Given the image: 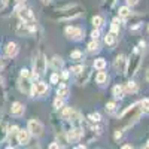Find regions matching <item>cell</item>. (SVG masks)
Wrapping results in <instances>:
<instances>
[{
    "mask_svg": "<svg viewBox=\"0 0 149 149\" xmlns=\"http://www.w3.org/2000/svg\"><path fill=\"white\" fill-rule=\"evenodd\" d=\"M140 113H142V109L139 107V103H134V104L128 106L125 110L122 112V115H121L119 119L122 122H125V128H128V127L133 125L134 122H137Z\"/></svg>",
    "mask_w": 149,
    "mask_h": 149,
    "instance_id": "1",
    "label": "cell"
},
{
    "mask_svg": "<svg viewBox=\"0 0 149 149\" xmlns=\"http://www.w3.org/2000/svg\"><path fill=\"white\" fill-rule=\"evenodd\" d=\"M84 12V9L78 5H73V6H67L64 9H60L57 10V14L54 15V19L57 21H67V19H72V18H76L79 17Z\"/></svg>",
    "mask_w": 149,
    "mask_h": 149,
    "instance_id": "2",
    "label": "cell"
},
{
    "mask_svg": "<svg viewBox=\"0 0 149 149\" xmlns=\"http://www.w3.org/2000/svg\"><path fill=\"white\" fill-rule=\"evenodd\" d=\"M140 58H142V52L139 48H136L131 57L127 60V70L125 73L128 74V76H133V74H136V72H137L139 66H140Z\"/></svg>",
    "mask_w": 149,
    "mask_h": 149,
    "instance_id": "3",
    "label": "cell"
},
{
    "mask_svg": "<svg viewBox=\"0 0 149 149\" xmlns=\"http://www.w3.org/2000/svg\"><path fill=\"white\" fill-rule=\"evenodd\" d=\"M46 66H48V60L45 57V54H37L36 58H34V63H33V74L34 78L37 76H42L46 70Z\"/></svg>",
    "mask_w": 149,
    "mask_h": 149,
    "instance_id": "4",
    "label": "cell"
},
{
    "mask_svg": "<svg viewBox=\"0 0 149 149\" xmlns=\"http://www.w3.org/2000/svg\"><path fill=\"white\" fill-rule=\"evenodd\" d=\"M15 12H17V15L19 17L21 21H24V22H36L31 9H29L26 6H18V8H15Z\"/></svg>",
    "mask_w": 149,
    "mask_h": 149,
    "instance_id": "5",
    "label": "cell"
},
{
    "mask_svg": "<svg viewBox=\"0 0 149 149\" xmlns=\"http://www.w3.org/2000/svg\"><path fill=\"white\" fill-rule=\"evenodd\" d=\"M27 130L30 131L31 136H34V137H40V136L43 134V125H42V122H39L37 119H30L29 121Z\"/></svg>",
    "mask_w": 149,
    "mask_h": 149,
    "instance_id": "6",
    "label": "cell"
},
{
    "mask_svg": "<svg viewBox=\"0 0 149 149\" xmlns=\"http://www.w3.org/2000/svg\"><path fill=\"white\" fill-rule=\"evenodd\" d=\"M34 30H36L34 22H24V21H21V22L18 24V27L15 29V31H17L18 36H29V34H31Z\"/></svg>",
    "mask_w": 149,
    "mask_h": 149,
    "instance_id": "7",
    "label": "cell"
},
{
    "mask_svg": "<svg viewBox=\"0 0 149 149\" xmlns=\"http://www.w3.org/2000/svg\"><path fill=\"white\" fill-rule=\"evenodd\" d=\"M48 91V85L45 84V82H36V84H33L31 85V95L33 97H40V95H43L45 93Z\"/></svg>",
    "mask_w": 149,
    "mask_h": 149,
    "instance_id": "8",
    "label": "cell"
},
{
    "mask_svg": "<svg viewBox=\"0 0 149 149\" xmlns=\"http://www.w3.org/2000/svg\"><path fill=\"white\" fill-rule=\"evenodd\" d=\"M31 82H30V78H24L21 76L19 81H18V90L22 93V94H30L31 93Z\"/></svg>",
    "mask_w": 149,
    "mask_h": 149,
    "instance_id": "9",
    "label": "cell"
},
{
    "mask_svg": "<svg viewBox=\"0 0 149 149\" xmlns=\"http://www.w3.org/2000/svg\"><path fill=\"white\" fill-rule=\"evenodd\" d=\"M90 74H91L90 69L84 66L82 70L78 73V76H76V84L78 85H85L86 82H88V79H90Z\"/></svg>",
    "mask_w": 149,
    "mask_h": 149,
    "instance_id": "10",
    "label": "cell"
},
{
    "mask_svg": "<svg viewBox=\"0 0 149 149\" xmlns=\"http://www.w3.org/2000/svg\"><path fill=\"white\" fill-rule=\"evenodd\" d=\"M24 112H26V106H24L22 103H19V102H14V103H12V106H10V115L12 116L19 118V116L24 115Z\"/></svg>",
    "mask_w": 149,
    "mask_h": 149,
    "instance_id": "11",
    "label": "cell"
},
{
    "mask_svg": "<svg viewBox=\"0 0 149 149\" xmlns=\"http://www.w3.org/2000/svg\"><path fill=\"white\" fill-rule=\"evenodd\" d=\"M64 33L70 37V39H73V40H81L82 39V30L81 29H78V27H66V30H64Z\"/></svg>",
    "mask_w": 149,
    "mask_h": 149,
    "instance_id": "12",
    "label": "cell"
},
{
    "mask_svg": "<svg viewBox=\"0 0 149 149\" xmlns=\"http://www.w3.org/2000/svg\"><path fill=\"white\" fill-rule=\"evenodd\" d=\"M18 52H19V46H18L15 42H9V43L6 45V48H5V54H6V57H9V58L17 57Z\"/></svg>",
    "mask_w": 149,
    "mask_h": 149,
    "instance_id": "13",
    "label": "cell"
},
{
    "mask_svg": "<svg viewBox=\"0 0 149 149\" xmlns=\"http://www.w3.org/2000/svg\"><path fill=\"white\" fill-rule=\"evenodd\" d=\"M30 131L29 130H18V134H17V142L19 143V145H27L29 143V140H30Z\"/></svg>",
    "mask_w": 149,
    "mask_h": 149,
    "instance_id": "14",
    "label": "cell"
},
{
    "mask_svg": "<svg viewBox=\"0 0 149 149\" xmlns=\"http://www.w3.org/2000/svg\"><path fill=\"white\" fill-rule=\"evenodd\" d=\"M115 69L122 72V73H125V70H127V60H125V57H124L122 54H119L116 57V60H115Z\"/></svg>",
    "mask_w": 149,
    "mask_h": 149,
    "instance_id": "15",
    "label": "cell"
},
{
    "mask_svg": "<svg viewBox=\"0 0 149 149\" xmlns=\"http://www.w3.org/2000/svg\"><path fill=\"white\" fill-rule=\"evenodd\" d=\"M82 136H84V131H82V130L73 128V130L67 131V140H69V142H78Z\"/></svg>",
    "mask_w": 149,
    "mask_h": 149,
    "instance_id": "16",
    "label": "cell"
},
{
    "mask_svg": "<svg viewBox=\"0 0 149 149\" xmlns=\"http://www.w3.org/2000/svg\"><path fill=\"white\" fill-rule=\"evenodd\" d=\"M104 43H106V45H109V46L115 45V43H116V33L109 31V33L106 34V37H104Z\"/></svg>",
    "mask_w": 149,
    "mask_h": 149,
    "instance_id": "17",
    "label": "cell"
},
{
    "mask_svg": "<svg viewBox=\"0 0 149 149\" xmlns=\"http://www.w3.org/2000/svg\"><path fill=\"white\" fill-rule=\"evenodd\" d=\"M113 97L115 98H122L124 97V94H125V88L124 86H121V85H116V86H113Z\"/></svg>",
    "mask_w": 149,
    "mask_h": 149,
    "instance_id": "18",
    "label": "cell"
},
{
    "mask_svg": "<svg viewBox=\"0 0 149 149\" xmlns=\"http://www.w3.org/2000/svg\"><path fill=\"white\" fill-rule=\"evenodd\" d=\"M69 88L66 85H60V88H58V91H57V95L58 97H61V98H67L69 97Z\"/></svg>",
    "mask_w": 149,
    "mask_h": 149,
    "instance_id": "19",
    "label": "cell"
},
{
    "mask_svg": "<svg viewBox=\"0 0 149 149\" xmlns=\"http://www.w3.org/2000/svg\"><path fill=\"white\" fill-rule=\"evenodd\" d=\"M51 66L54 67V70H60L61 67H63V60H61L60 57H54L52 60H51Z\"/></svg>",
    "mask_w": 149,
    "mask_h": 149,
    "instance_id": "20",
    "label": "cell"
},
{
    "mask_svg": "<svg viewBox=\"0 0 149 149\" xmlns=\"http://www.w3.org/2000/svg\"><path fill=\"white\" fill-rule=\"evenodd\" d=\"M133 14H131V9L130 8H127V6H122V8H119V17L121 18H130Z\"/></svg>",
    "mask_w": 149,
    "mask_h": 149,
    "instance_id": "21",
    "label": "cell"
},
{
    "mask_svg": "<svg viewBox=\"0 0 149 149\" xmlns=\"http://www.w3.org/2000/svg\"><path fill=\"white\" fill-rule=\"evenodd\" d=\"M137 84L136 82H133V81H130V82H127V85H125V91L127 93H137Z\"/></svg>",
    "mask_w": 149,
    "mask_h": 149,
    "instance_id": "22",
    "label": "cell"
},
{
    "mask_svg": "<svg viewBox=\"0 0 149 149\" xmlns=\"http://www.w3.org/2000/svg\"><path fill=\"white\" fill-rule=\"evenodd\" d=\"M94 67L98 69V70H103V69L106 67V60H104V58H97V60H94Z\"/></svg>",
    "mask_w": 149,
    "mask_h": 149,
    "instance_id": "23",
    "label": "cell"
},
{
    "mask_svg": "<svg viewBox=\"0 0 149 149\" xmlns=\"http://www.w3.org/2000/svg\"><path fill=\"white\" fill-rule=\"evenodd\" d=\"M139 106H140L143 113H149V98H143V100L139 103Z\"/></svg>",
    "mask_w": 149,
    "mask_h": 149,
    "instance_id": "24",
    "label": "cell"
},
{
    "mask_svg": "<svg viewBox=\"0 0 149 149\" xmlns=\"http://www.w3.org/2000/svg\"><path fill=\"white\" fill-rule=\"evenodd\" d=\"M95 81H97V84H104L107 81V74L104 72H98L95 76Z\"/></svg>",
    "mask_w": 149,
    "mask_h": 149,
    "instance_id": "25",
    "label": "cell"
},
{
    "mask_svg": "<svg viewBox=\"0 0 149 149\" xmlns=\"http://www.w3.org/2000/svg\"><path fill=\"white\" fill-rule=\"evenodd\" d=\"M98 49H100V45H98L97 39H93V42H90V43H88V51L95 52V51H98Z\"/></svg>",
    "mask_w": 149,
    "mask_h": 149,
    "instance_id": "26",
    "label": "cell"
},
{
    "mask_svg": "<svg viewBox=\"0 0 149 149\" xmlns=\"http://www.w3.org/2000/svg\"><path fill=\"white\" fill-rule=\"evenodd\" d=\"M91 22H93V26H94V29H100L102 27V24H103V18L102 17H93V19H91Z\"/></svg>",
    "mask_w": 149,
    "mask_h": 149,
    "instance_id": "27",
    "label": "cell"
},
{
    "mask_svg": "<svg viewBox=\"0 0 149 149\" xmlns=\"http://www.w3.org/2000/svg\"><path fill=\"white\" fill-rule=\"evenodd\" d=\"M18 130H19L18 125H12V127H9V130H8V136H9V137H17Z\"/></svg>",
    "mask_w": 149,
    "mask_h": 149,
    "instance_id": "28",
    "label": "cell"
},
{
    "mask_svg": "<svg viewBox=\"0 0 149 149\" xmlns=\"http://www.w3.org/2000/svg\"><path fill=\"white\" fill-rule=\"evenodd\" d=\"M110 31H113V33H118V31H119V19H118V18H115L113 21H112V24H110Z\"/></svg>",
    "mask_w": 149,
    "mask_h": 149,
    "instance_id": "29",
    "label": "cell"
},
{
    "mask_svg": "<svg viewBox=\"0 0 149 149\" xmlns=\"http://www.w3.org/2000/svg\"><path fill=\"white\" fill-rule=\"evenodd\" d=\"M72 107H66V109H63L61 110V118L63 119H69L70 118V115H72Z\"/></svg>",
    "mask_w": 149,
    "mask_h": 149,
    "instance_id": "30",
    "label": "cell"
},
{
    "mask_svg": "<svg viewBox=\"0 0 149 149\" xmlns=\"http://www.w3.org/2000/svg\"><path fill=\"white\" fill-rule=\"evenodd\" d=\"M54 106H55V109H61V107L64 106V98L57 97V98H55V102H54Z\"/></svg>",
    "mask_w": 149,
    "mask_h": 149,
    "instance_id": "31",
    "label": "cell"
},
{
    "mask_svg": "<svg viewBox=\"0 0 149 149\" xmlns=\"http://www.w3.org/2000/svg\"><path fill=\"white\" fill-rule=\"evenodd\" d=\"M88 119L91 121V122H100V119H102V116H100V113H91V115H88Z\"/></svg>",
    "mask_w": 149,
    "mask_h": 149,
    "instance_id": "32",
    "label": "cell"
},
{
    "mask_svg": "<svg viewBox=\"0 0 149 149\" xmlns=\"http://www.w3.org/2000/svg\"><path fill=\"white\" fill-rule=\"evenodd\" d=\"M70 57H72V60H82V52L81 51H78V49H76V51H72V54H70Z\"/></svg>",
    "mask_w": 149,
    "mask_h": 149,
    "instance_id": "33",
    "label": "cell"
},
{
    "mask_svg": "<svg viewBox=\"0 0 149 149\" xmlns=\"http://www.w3.org/2000/svg\"><path fill=\"white\" fill-rule=\"evenodd\" d=\"M115 103L113 102H109L107 104H106V112H107V113H113V112H115Z\"/></svg>",
    "mask_w": 149,
    "mask_h": 149,
    "instance_id": "34",
    "label": "cell"
},
{
    "mask_svg": "<svg viewBox=\"0 0 149 149\" xmlns=\"http://www.w3.org/2000/svg\"><path fill=\"white\" fill-rule=\"evenodd\" d=\"M60 81V74L58 73H52L51 74V84H57Z\"/></svg>",
    "mask_w": 149,
    "mask_h": 149,
    "instance_id": "35",
    "label": "cell"
},
{
    "mask_svg": "<svg viewBox=\"0 0 149 149\" xmlns=\"http://www.w3.org/2000/svg\"><path fill=\"white\" fill-rule=\"evenodd\" d=\"M98 36H100V33H98V29H94L93 33H91V37H93V39H98Z\"/></svg>",
    "mask_w": 149,
    "mask_h": 149,
    "instance_id": "36",
    "label": "cell"
},
{
    "mask_svg": "<svg viewBox=\"0 0 149 149\" xmlns=\"http://www.w3.org/2000/svg\"><path fill=\"white\" fill-rule=\"evenodd\" d=\"M21 76H24V78H30V72H29L27 69H22V70H21Z\"/></svg>",
    "mask_w": 149,
    "mask_h": 149,
    "instance_id": "37",
    "label": "cell"
},
{
    "mask_svg": "<svg viewBox=\"0 0 149 149\" xmlns=\"http://www.w3.org/2000/svg\"><path fill=\"white\" fill-rule=\"evenodd\" d=\"M49 148H51V149H58V148H61V146H60V143L54 142V143H51V145H49Z\"/></svg>",
    "mask_w": 149,
    "mask_h": 149,
    "instance_id": "38",
    "label": "cell"
},
{
    "mask_svg": "<svg viewBox=\"0 0 149 149\" xmlns=\"http://www.w3.org/2000/svg\"><path fill=\"white\" fill-rule=\"evenodd\" d=\"M121 136H122V131H121V130H116V131H115V139L118 140V139L121 137Z\"/></svg>",
    "mask_w": 149,
    "mask_h": 149,
    "instance_id": "39",
    "label": "cell"
},
{
    "mask_svg": "<svg viewBox=\"0 0 149 149\" xmlns=\"http://www.w3.org/2000/svg\"><path fill=\"white\" fill-rule=\"evenodd\" d=\"M125 2H127L128 5H131V6H134V5H137V2H139V0H125Z\"/></svg>",
    "mask_w": 149,
    "mask_h": 149,
    "instance_id": "40",
    "label": "cell"
},
{
    "mask_svg": "<svg viewBox=\"0 0 149 149\" xmlns=\"http://www.w3.org/2000/svg\"><path fill=\"white\" fill-rule=\"evenodd\" d=\"M61 76H63V79H67V76H69V70H63V74H61Z\"/></svg>",
    "mask_w": 149,
    "mask_h": 149,
    "instance_id": "41",
    "label": "cell"
},
{
    "mask_svg": "<svg viewBox=\"0 0 149 149\" xmlns=\"http://www.w3.org/2000/svg\"><path fill=\"white\" fill-rule=\"evenodd\" d=\"M3 66H5V61H3V58H2V57H0V70L3 69Z\"/></svg>",
    "mask_w": 149,
    "mask_h": 149,
    "instance_id": "42",
    "label": "cell"
},
{
    "mask_svg": "<svg viewBox=\"0 0 149 149\" xmlns=\"http://www.w3.org/2000/svg\"><path fill=\"white\" fill-rule=\"evenodd\" d=\"M113 3H115V0H109V2H107V6H109V8L113 6Z\"/></svg>",
    "mask_w": 149,
    "mask_h": 149,
    "instance_id": "43",
    "label": "cell"
},
{
    "mask_svg": "<svg viewBox=\"0 0 149 149\" xmlns=\"http://www.w3.org/2000/svg\"><path fill=\"white\" fill-rule=\"evenodd\" d=\"M146 81H148V82H149V67H148V69H146Z\"/></svg>",
    "mask_w": 149,
    "mask_h": 149,
    "instance_id": "44",
    "label": "cell"
},
{
    "mask_svg": "<svg viewBox=\"0 0 149 149\" xmlns=\"http://www.w3.org/2000/svg\"><path fill=\"white\" fill-rule=\"evenodd\" d=\"M42 2H43V3H45V5H48V3H49V2H51V0H42Z\"/></svg>",
    "mask_w": 149,
    "mask_h": 149,
    "instance_id": "45",
    "label": "cell"
},
{
    "mask_svg": "<svg viewBox=\"0 0 149 149\" xmlns=\"http://www.w3.org/2000/svg\"><path fill=\"white\" fill-rule=\"evenodd\" d=\"M146 148H149V140H148V142H146Z\"/></svg>",
    "mask_w": 149,
    "mask_h": 149,
    "instance_id": "46",
    "label": "cell"
},
{
    "mask_svg": "<svg viewBox=\"0 0 149 149\" xmlns=\"http://www.w3.org/2000/svg\"><path fill=\"white\" fill-rule=\"evenodd\" d=\"M2 3H3V0H0V8H2Z\"/></svg>",
    "mask_w": 149,
    "mask_h": 149,
    "instance_id": "47",
    "label": "cell"
},
{
    "mask_svg": "<svg viewBox=\"0 0 149 149\" xmlns=\"http://www.w3.org/2000/svg\"><path fill=\"white\" fill-rule=\"evenodd\" d=\"M2 82H3V79H2V78H0V85H2Z\"/></svg>",
    "mask_w": 149,
    "mask_h": 149,
    "instance_id": "48",
    "label": "cell"
},
{
    "mask_svg": "<svg viewBox=\"0 0 149 149\" xmlns=\"http://www.w3.org/2000/svg\"><path fill=\"white\" fill-rule=\"evenodd\" d=\"M148 31H149V26H148Z\"/></svg>",
    "mask_w": 149,
    "mask_h": 149,
    "instance_id": "49",
    "label": "cell"
}]
</instances>
